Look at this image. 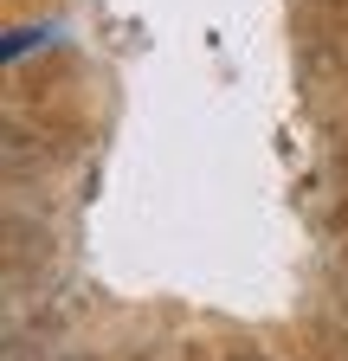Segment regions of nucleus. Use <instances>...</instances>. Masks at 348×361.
Wrapping results in <instances>:
<instances>
[{"instance_id": "nucleus-1", "label": "nucleus", "mask_w": 348, "mask_h": 361, "mask_svg": "<svg viewBox=\"0 0 348 361\" xmlns=\"http://www.w3.org/2000/svg\"><path fill=\"white\" fill-rule=\"evenodd\" d=\"M32 32H39V26H13V32H7V59H20V52H26Z\"/></svg>"}, {"instance_id": "nucleus-2", "label": "nucleus", "mask_w": 348, "mask_h": 361, "mask_svg": "<svg viewBox=\"0 0 348 361\" xmlns=\"http://www.w3.org/2000/svg\"><path fill=\"white\" fill-rule=\"evenodd\" d=\"M239 361H265V355H258V348H245V355H239Z\"/></svg>"}]
</instances>
